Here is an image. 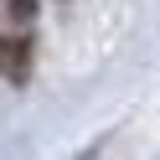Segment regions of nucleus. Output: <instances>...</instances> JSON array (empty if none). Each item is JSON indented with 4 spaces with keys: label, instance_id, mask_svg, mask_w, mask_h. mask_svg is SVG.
Segmentation results:
<instances>
[{
    "label": "nucleus",
    "instance_id": "obj_1",
    "mask_svg": "<svg viewBox=\"0 0 160 160\" xmlns=\"http://www.w3.org/2000/svg\"><path fill=\"white\" fill-rule=\"evenodd\" d=\"M0 78L5 83H26L31 78V36L26 31L0 36Z\"/></svg>",
    "mask_w": 160,
    "mask_h": 160
},
{
    "label": "nucleus",
    "instance_id": "obj_2",
    "mask_svg": "<svg viewBox=\"0 0 160 160\" xmlns=\"http://www.w3.org/2000/svg\"><path fill=\"white\" fill-rule=\"evenodd\" d=\"M31 11H36V0H11V5H5L11 26H26V21H31Z\"/></svg>",
    "mask_w": 160,
    "mask_h": 160
}]
</instances>
